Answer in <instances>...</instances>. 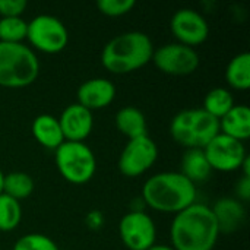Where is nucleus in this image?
Here are the masks:
<instances>
[{
	"label": "nucleus",
	"instance_id": "obj_30",
	"mask_svg": "<svg viewBox=\"0 0 250 250\" xmlns=\"http://www.w3.org/2000/svg\"><path fill=\"white\" fill-rule=\"evenodd\" d=\"M239 171H242V176H245V177H250V157L249 155L245 158V161H243V164H242V167H240V170H239Z\"/></svg>",
	"mask_w": 250,
	"mask_h": 250
},
{
	"label": "nucleus",
	"instance_id": "obj_28",
	"mask_svg": "<svg viewBox=\"0 0 250 250\" xmlns=\"http://www.w3.org/2000/svg\"><path fill=\"white\" fill-rule=\"evenodd\" d=\"M234 193H236V199L240 201L242 204L245 202H249L250 201V177H245L242 176L239 179V182L236 183V189H234Z\"/></svg>",
	"mask_w": 250,
	"mask_h": 250
},
{
	"label": "nucleus",
	"instance_id": "obj_14",
	"mask_svg": "<svg viewBox=\"0 0 250 250\" xmlns=\"http://www.w3.org/2000/svg\"><path fill=\"white\" fill-rule=\"evenodd\" d=\"M116 86L107 78H92L78 88V104L89 111L108 107L116 98Z\"/></svg>",
	"mask_w": 250,
	"mask_h": 250
},
{
	"label": "nucleus",
	"instance_id": "obj_8",
	"mask_svg": "<svg viewBox=\"0 0 250 250\" xmlns=\"http://www.w3.org/2000/svg\"><path fill=\"white\" fill-rule=\"evenodd\" d=\"M158 160V146L148 136L129 139L119 157V171L129 179L145 174Z\"/></svg>",
	"mask_w": 250,
	"mask_h": 250
},
{
	"label": "nucleus",
	"instance_id": "obj_29",
	"mask_svg": "<svg viewBox=\"0 0 250 250\" xmlns=\"http://www.w3.org/2000/svg\"><path fill=\"white\" fill-rule=\"evenodd\" d=\"M85 223L91 230H100L104 226V215L100 211H91L88 212Z\"/></svg>",
	"mask_w": 250,
	"mask_h": 250
},
{
	"label": "nucleus",
	"instance_id": "obj_21",
	"mask_svg": "<svg viewBox=\"0 0 250 250\" xmlns=\"http://www.w3.org/2000/svg\"><path fill=\"white\" fill-rule=\"evenodd\" d=\"M236 105L234 103V97L233 94L223 86H217L212 88L204 98V107L202 110H205L209 116L215 117V119H221L223 116H226L233 107Z\"/></svg>",
	"mask_w": 250,
	"mask_h": 250
},
{
	"label": "nucleus",
	"instance_id": "obj_13",
	"mask_svg": "<svg viewBox=\"0 0 250 250\" xmlns=\"http://www.w3.org/2000/svg\"><path fill=\"white\" fill-rule=\"evenodd\" d=\"M57 119L63 138L67 142H83L94 129L92 111L78 103L67 105Z\"/></svg>",
	"mask_w": 250,
	"mask_h": 250
},
{
	"label": "nucleus",
	"instance_id": "obj_1",
	"mask_svg": "<svg viewBox=\"0 0 250 250\" xmlns=\"http://www.w3.org/2000/svg\"><path fill=\"white\" fill-rule=\"evenodd\" d=\"M218 237L211 207L198 202L176 214L170 226L171 248L176 250H214Z\"/></svg>",
	"mask_w": 250,
	"mask_h": 250
},
{
	"label": "nucleus",
	"instance_id": "obj_25",
	"mask_svg": "<svg viewBox=\"0 0 250 250\" xmlns=\"http://www.w3.org/2000/svg\"><path fill=\"white\" fill-rule=\"evenodd\" d=\"M12 250H60L54 240L41 233H31L19 237Z\"/></svg>",
	"mask_w": 250,
	"mask_h": 250
},
{
	"label": "nucleus",
	"instance_id": "obj_17",
	"mask_svg": "<svg viewBox=\"0 0 250 250\" xmlns=\"http://www.w3.org/2000/svg\"><path fill=\"white\" fill-rule=\"evenodd\" d=\"M31 129L34 139L48 151H56L64 142L59 119L51 114L37 116L32 122Z\"/></svg>",
	"mask_w": 250,
	"mask_h": 250
},
{
	"label": "nucleus",
	"instance_id": "obj_27",
	"mask_svg": "<svg viewBox=\"0 0 250 250\" xmlns=\"http://www.w3.org/2000/svg\"><path fill=\"white\" fill-rule=\"evenodd\" d=\"M28 3L25 0H0V16L1 18H18L26 10Z\"/></svg>",
	"mask_w": 250,
	"mask_h": 250
},
{
	"label": "nucleus",
	"instance_id": "obj_5",
	"mask_svg": "<svg viewBox=\"0 0 250 250\" xmlns=\"http://www.w3.org/2000/svg\"><path fill=\"white\" fill-rule=\"evenodd\" d=\"M220 133L218 119L202 108L179 111L170 123L173 141L186 149H204Z\"/></svg>",
	"mask_w": 250,
	"mask_h": 250
},
{
	"label": "nucleus",
	"instance_id": "obj_9",
	"mask_svg": "<svg viewBox=\"0 0 250 250\" xmlns=\"http://www.w3.org/2000/svg\"><path fill=\"white\" fill-rule=\"evenodd\" d=\"M155 67L170 76H188L199 67V54L195 48L170 42L154 50L152 60Z\"/></svg>",
	"mask_w": 250,
	"mask_h": 250
},
{
	"label": "nucleus",
	"instance_id": "obj_15",
	"mask_svg": "<svg viewBox=\"0 0 250 250\" xmlns=\"http://www.w3.org/2000/svg\"><path fill=\"white\" fill-rule=\"evenodd\" d=\"M218 224L220 234H233L246 221V208L236 198H220L211 208Z\"/></svg>",
	"mask_w": 250,
	"mask_h": 250
},
{
	"label": "nucleus",
	"instance_id": "obj_2",
	"mask_svg": "<svg viewBox=\"0 0 250 250\" xmlns=\"http://www.w3.org/2000/svg\"><path fill=\"white\" fill-rule=\"evenodd\" d=\"M198 198L196 185L180 171H163L151 176L142 188L145 207L161 214H179L193 205Z\"/></svg>",
	"mask_w": 250,
	"mask_h": 250
},
{
	"label": "nucleus",
	"instance_id": "obj_12",
	"mask_svg": "<svg viewBox=\"0 0 250 250\" xmlns=\"http://www.w3.org/2000/svg\"><path fill=\"white\" fill-rule=\"evenodd\" d=\"M170 29L176 42L195 48L204 44L209 37V25L205 16L190 7H183L174 12L170 22Z\"/></svg>",
	"mask_w": 250,
	"mask_h": 250
},
{
	"label": "nucleus",
	"instance_id": "obj_3",
	"mask_svg": "<svg viewBox=\"0 0 250 250\" xmlns=\"http://www.w3.org/2000/svg\"><path fill=\"white\" fill-rule=\"evenodd\" d=\"M154 42L148 34L129 31L111 38L101 51V64L113 75H127L152 60Z\"/></svg>",
	"mask_w": 250,
	"mask_h": 250
},
{
	"label": "nucleus",
	"instance_id": "obj_22",
	"mask_svg": "<svg viewBox=\"0 0 250 250\" xmlns=\"http://www.w3.org/2000/svg\"><path fill=\"white\" fill-rule=\"evenodd\" d=\"M34 188H35L34 180L28 173L12 171L9 174H4L3 193L13 198L18 202H21L23 199H28L32 195Z\"/></svg>",
	"mask_w": 250,
	"mask_h": 250
},
{
	"label": "nucleus",
	"instance_id": "obj_23",
	"mask_svg": "<svg viewBox=\"0 0 250 250\" xmlns=\"http://www.w3.org/2000/svg\"><path fill=\"white\" fill-rule=\"evenodd\" d=\"M22 220V207L21 202L13 198L0 193V231L7 233L18 229Z\"/></svg>",
	"mask_w": 250,
	"mask_h": 250
},
{
	"label": "nucleus",
	"instance_id": "obj_11",
	"mask_svg": "<svg viewBox=\"0 0 250 250\" xmlns=\"http://www.w3.org/2000/svg\"><path fill=\"white\" fill-rule=\"evenodd\" d=\"M205 157L212 171L231 173L240 170L245 158L248 157L245 144L230 136L218 133L205 148Z\"/></svg>",
	"mask_w": 250,
	"mask_h": 250
},
{
	"label": "nucleus",
	"instance_id": "obj_18",
	"mask_svg": "<svg viewBox=\"0 0 250 250\" xmlns=\"http://www.w3.org/2000/svg\"><path fill=\"white\" fill-rule=\"evenodd\" d=\"M180 173L193 185L207 182L211 177L212 168L204 149H186L180 161Z\"/></svg>",
	"mask_w": 250,
	"mask_h": 250
},
{
	"label": "nucleus",
	"instance_id": "obj_19",
	"mask_svg": "<svg viewBox=\"0 0 250 250\" xmlns=\"http://www.w3.org/2000/svg\"><path fill=\"white\" fill-rule=\"evenodd\" d=\"M114 123H116V129L127 139H135L148 135L145 114L133 105L120 108L116 113Z\"/></svg>",
	"mask_w": 250,
	"mask_h": 250
},
{
	"label": "nucleus",
	"instance_id": "obj_32",
	"mask_svg": "<svg viewBox=\"0 0 250 250\" xmlns=\"http://www.w3.org/2000/svg\"><path fill=\"white\" fill-rule=\"evenodd\" d=\"M3 182H4V173L0 168V193H3Z\"/></svg>",
	"mask_w": 250,
	"mask_h": 250
},
{
	"label": "nucleus",
	"instance_id": "obj_20",
	"mask_svg": "<svg viewBox=\"0 0 250 250\" xmlns=\"http://www.w3.org/2000/svg\"><path fill=\"white\" fill-rule=\"evenodd\" d=\"M226 81L236 91H248L250 88V53L236 54L226 67Z\"/></svg>",
	"mask_w": 250,
	"mask_h": 250
},
{
	"label": "nucleus",
	"instance_id": "obj_24",
	"mask_svg": "<svg viewBox=\"0 0 250 250\" xmlns=\"http://www.w3.org/2000/svg\"><path fill=\"white\" fill-rule=\"evenodd\" d=\"M28 22L22 18H0V42L19 44L26 40Z\"/></svg>",
	"mask_w": 250,
	"mask_h": 250
},
{
	"label": "nucleus",
	"instance_id": "obj_10",
	"mask_svg": "<svg viewBox=\"0 0 250 250\" xmlns=\"http://www.w3.org/2000/svg\"><path fill=\"white\" fill-rule=\"evenodd\" d=\"M119 236L129 250H149L157 242V226L145 211H129L119 223Z\"/></svg>",
	"mask_w": 250,
	"mask_h": 250
},
{
	"label": "nucleus",
	"instance_id": "obj_31",
	"mask_svg": "<svg viewBox=\"0 0 250 250\" xmlns=\"http://www.w3.org/2000/svg\"><path fill=\"white\" fill-rule=\"evenodd\" d=\"M149 250H176L174 248H171V246H168V245H154L152 248Z\"/></svg>",
	"mask_w": 250,
	"mask_h": 250
},
{
	"label": "nucleus",
	"instance_id": "obj_7",
	"mask_svg": "<svg viewBox=\"0 0 250 250\" xmlns=\"http://www.w3.org/2000/svg\"><path fill=\"white\" fill-rule=\"evenodd\" d=\"M26 40L34 51L44 54H57L69 42L66 25L56 16L38 15L28 22Z\"/></svg>",
	"mask_w": 250,
	"mask_h": 250
},
{
	"label": "nucleus",
	"instance_id": "obj_4",
	"mask_svg": "<svg viewBox=\"0 0 250 250\" xmlns=\"http://www.w3.org/2000/svg\"><path fill=\"white\" fill-rule=\"evenodd\" d=\"M40 75V60L35 51L23 44L0 42V86L9 89L26 88Z\"/></svg>",
	"mask_w": 250,
	"mask_h": 250
},
{
	"label": "nucleus",
	"instance_id": "obj_6",
	"mask_svg": "<svg viewBox=\"0 0 250 250\" xmlns=\"http://www.w3.org/2000/svg\"><path fill=\"white\" fill-rule=\"evenodd\" d=\"M54 161L60 176L72 185L88 183L97 171V158L85 142L64 141L54 151Z\"/></svg>",
	"mask_w": 250,
	"mask_h": 250
},
{
	"label": "nucleus",
	"instance_id": "obj_16",
	"mask_svg": "<svg viewBox=\"0 0 250 250\" xmlns=\"http://www.w3.org/2000/svg\"><path fill=\"white\" fill-rule=\"evenodd\" d=\"M220 133L236 141L246 142L250 138V110L246 104H236L220 120Z\"/></svg>",
	"mask_w": 250,
	"mask_h": 250
},
{
	"label": "nucleus",
	"instance_id": "obj_26",
	"mask_svg": "<svg viewBox=\"0 0 250 250\" xmlns=\"http://www.w3.org/2000/svg\"><path fill=\"white\" fill-rule=\"evenodd\" d=\"M135 6L136 3L133 0H98L97 1L98 10L108 18L125 16L129 12H132Z\"/></svg>",
	"mask_w": 250,
	"mask_h": 250
}]
</instances>
